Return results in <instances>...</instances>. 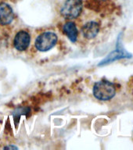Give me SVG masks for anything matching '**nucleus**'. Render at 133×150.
<instances>
[{"label": "nucleus", "instance_id": "obj_8", "mask_svg": "<svg viewBox=\"0 0 133 150\" xmlns=\"http://www.w3.org/2000/svg\"><path fill=\"white\" fill-rule=\"evenodd\" d=\"M91 9L96 12L111 11L115 6L114 0H92Z\"/></svg>", "mask_w": 133, "mask_h": 150}, {"label": "nucleus", "instance_id": "obj_9", "mask_svg": "<svg viewBox=\"0 0 133 150\" xmlns=\"http://www.w3.org/2000/svg\"><path fill=\"white\" fill-rule=\"evenodd\" d=\"M63 33L68 36V39L71 42H75L78 39V28L74 22L72 21H68L64 23L63 27Z\"/></svg>", "mask_w": 133, "mask_h": 150}, {"label": "nucleus", "instance_id": "obj_10", "mask_svg": "<svg viewBox=\"0 0 133 150\" xmlns=\"http://www.w3.org/2000/svg\"><path fill=\"white\" fill-rule=\"evenodd\" d=\"M28 112H30V109L25 107H21L16 109L13 114L14 115V117H16V116L17 117H21V115H26Z\"/></svg>", "mask_w": 133, "mask_h": 150}, {"label": "nucleus", "instance_id": "obj_1", "mask_svg": "<svg viewBox=\"0 0 133 150\" xmlns=\"http://www.w3.org/2000/svg\"><path fill=\"white\" fill-rule=\"evenodd\" d=\"M93 96L101 101L110 100L116 94V87L112 82L102 80L96 82L93 86Z\"/></svg>", "mask_w": 133, "mask_h": 150}, {"label": "nucleus", "instance_id": "obj_3", "mask_svg": "<svg viewBox=\"0 0 133 150\" xmlns=\"http://www.w3.org/2000/svg\"><path fill=\"white\" fill-rule=\"evenodd\" d=\"M83 3L82 0H67L60 9L61 15L66 19L78 18L82 13Z\"/></svg>", "mask_w": 133, "mask_h": 150}, {"label": "nucleus", "instance_id": "obj_4", "mask_svg": "<svg viewBox=\"0 0 133 150\" xmlns=\"http://www.w3.org/2000/svg\"><path fill=\"white\" fill-rule=\"evenodd\" d=\"M131 57L132 54L128 52L123 48V46L121 45V43H120V38H118L116 49L114 50L113 52H111L105 59H103V60L99 63L98 66L99 67H101V66L107 65L108 63H112V62H114V61L115 60H118L120 59L131 58Z\"/></svg>", "mask_w": 133, "mask_h": 150}, {"label": "nucleus", "instance_id": "obj_6", "mask_svg": "<svg viewBox=\"0 0 133 150\" xmlns=\"http://www.w3.org/2000/svg\"><path fill=\"white\" fill-rule=\"evenodd\" d=\"M14 19V10L9 4L6 2L0 3V24L9 25Z\"/></svg>", "mask_w": 133, "mask_h": 150}, {"label": "nucleus", "instance_id": "obj_11", "mask_svg": "<svg viewBox=\"0 0 133 150\" xmlns=\"http://www.w3.org/2000/svg\"><path fill=\"white\" fill-rule=\"evenodd\" d=\"M4 149H18V148L15 145H7L4 148Z\"/></svg>", "mask_w": 133, "mask_h": 150}, {"label": "nucleus", "instance_id": "obj_2", "mask_svg": "<svg viewBox=\"0 0 133 150\" xmlns=\"http://www.w3.org/2000/svg\"><path fill=\"white\" fill-rule=\"evenodd\" d=\"M58 42V37L53 31H45L35 40V48L39 52H47L53 49Z\"/></svg>", "mask_w": 133, "mask_h": 150}, {"label": "nucleus", "instance_id": "obj_7", "mask_svg": "<svg viewBox=\"0 0 133 150\" xmlns=\"http://www.w3.org/2000/svg\"><path fill=\"white\" fill-rule=\"evenodd\" d=\"M100 31V24L96 21H89L82 28V33L87 39H92L96 38Z\"/></svg>", "mask_w": 133, "mask_h": 150}, {"label": "nucleus", "instance_id": "obj_5", "mask_svg": "<svg viewBox=\"0 0 133 150\" xmlns=\"http://www.w3.org/2000/svg\"><path fill=\"white\" fill-rule=\"evenodd\" d=\"M31 42L30 34L25 30H21L16 33L14 39V48L20 52L27 50Z\"/></svg>", "mask_w": 133, "mask_h": 150}]
</instances>
